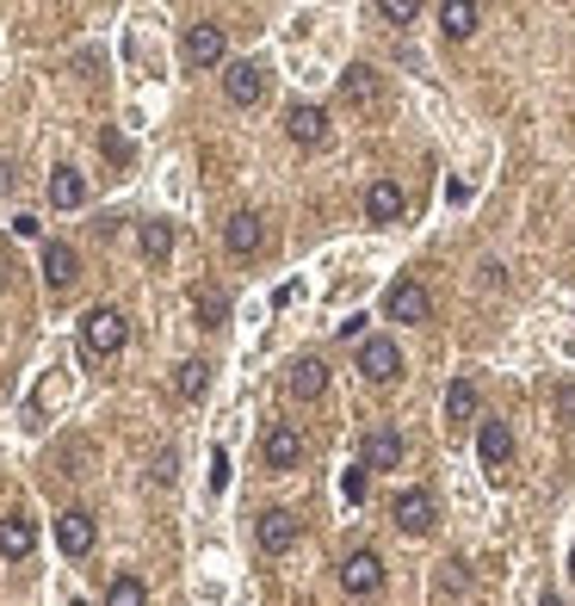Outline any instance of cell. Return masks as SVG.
Instances as JSON below:
<instances>
[{
	"mask_svg": "<svg viewBox=\"0 0 575 606\" xmlns=\"http://www.w3.org/2000/svg\"><path fill=\"white\" fill-rule=\"evenodd\" d=\"M390 520H396L403 532H415V538H421V532H433L440 508H433V495H427V489H403L396 501H390Z\"/></svg>",
	"mask_w": 575,
	"mask_h": 606,
	"instance_id": "cell-4",
	"label": "cell"
},
{
	"mask_svg": "<svg viewBox=\"0 0 575 606\" xmlns=\"http://www.w3.org/2000/svg\"><path fill=\"white\" fill-rule=\"evenodd\" d=\"M75 606H81V601H75Z\"/></svg>",
	"mask_w": 575,
	"mask_h": 606,
	"instance_id": "cell-36",
	"label": "cell"
},
{
	"mask_svg": "<svg viewBox=\"0 0 575 606\" xmlns=\"http://www.w3.org/2000/svg\"><path fill=\"white\" fill-rule=\"evenodd\" d=\"M378 20H390V25H408V20H415V0H378Z\"/></svg>",
	"mask_w": 575,
	"mask_h": 606,
	"instance_id": "cell-27",
	"label": "cell"
},
{
	"mask_svg": "<svg viewBox=\"0 0 575 606\" xmlns=\"http://www.w3.org/2000/svg\"><path fill=\"white\" fill-rule=\"evenodd\" d=\"M32 545H38V526H32L25 513H7V520H0V557L20 563V557H32Z\"/></svg>",
	"mask_w": 575,
	"mask_h": 606,
	"instance_id": "cell-17",
	"label": "cell"
},
{
	"mask_svg": "<svg viewBox=\"0 0 575 606\" xmlns=\"http://www.w3.org/2000/svg\"><path fill=\"white\" fill-rule=\"evenodd\" d=\"M440 25H445V38H470V32L482 25V7H477V0H445Z\"/></svg>",
	"mask_w": 575,
	"mask_h": 606,
	"instance_id": "cell-22",
	"label": "cell"
},
{
	"mask_svg": "<svg viewBox=\"0 0 575 606\" xmlns=\"http://www.w3.org/2000/svg\"><path fill=\"white\" fill-rule=\"evenodd\" d=\"M341 582H346V594H378L383 587V557L378 550H353L341 563Z\"/></svg>",
	"mask_w": 575,
	"mask_h": 606,
	"instance_id": "cell-7",
	"label": "cell"
},
{
	"mask_svg": "<svg viewBox=\"0 0 575 606\" xmlns=\"http://www.w3.org/2000/svg\"><path fill=\"white\" fill-rule=\"evenodd\" d=\"M341 99L353 106V112H378L383 106V75L371 69V62H353L341 75Z\"/></svg>",
	"mask_w": 575,
	"mask_h": 606,
	"instance_id": "cell-3",
	"label": "cell"
},
{
	"mask_svg": "<svg viewBox=\"0 0 575 606\" xmlns=\"http://www.w3.org/2000/svg\"><path fill=\"white\" fill-rule=\"evenodd\" d=\"M136 247H143V260H149V266H168V254H173V223L149 217V223L136 229Z\"/></svg>",
	"mask_w": 575,
	"mask_h": 606,
	"instance_id": "cell-21",
	"label": "cell"
},
{
	"mask_svg": "<svg viewBox=\"0 0 575 606\" xmlns=\"http://www.w3.org/2000/svg\"><path fill=\"white\" fill-rule=\"evenodd\" d=\"M433 587H440V594H458V587H464V563H458V557L440 563V582H433Z\"/></svg>",
	"mask_w": 575,
	"mask_h": 606,
	"instance_id": "cell-28",
	"label": "cell"
},
{
	"mask_svg": "<svg viewBox=\"0 0 575 606\" xmlns=\"http://www.w3.org/2000/svg\"><path fill=\"white\" fill-rule=\"evenodd\" d=\"M57 545L69 550V557H87L94 550V513H81V508H69L57 520Z\"/></svg>",
	"mask_w": 575,
	"mask_h": 606,
	"instance_id": "cell-15",
	"label": "cell"
},
{
	"mask_svg": "<svg viewBox=\"0 0 575 606\" xmlns=\"http://www.w3.org/2000/svg\"><path fill=\"white\" fill-rule=\"evenodd\" d=\"M0 192H13V168L7 161H0Z\"/></svg>",
	"mask_w": 575,
	"mask_h": 606,
	"instance_id": "cell-33",
	"label": "cell"
},
{
	"mask_svg": "<svg viewBox=\"0 0 575 606\" xmlns=\"http://www.w3.org/2000/svg\"><path fill=\"white\" fill-rule=\"evenodd\" d=\"M192 310H198V328H230V291H223V284H198V291H192Z\"/></svg>",
	"mask_w": 575,
	"mask_h": 606,
	"instance_id": "cell-16",
	"label": "cell"
},
{
	"mask_svg": "<svg viewBox=\"0 0 575 606\" xmlns=\"http://www.w3.org/2000/svg\"><path fill=\"white\" fill-rule=\"evenodd\" d=\"M260 452H267L272 471H297V458H304V439H297V427H267Z\"/></svg>",
	"mask_w": 575,
	"mask_h": 606,
	"instance_id": "cell-14",
	"label": "cell"
},
{
	"mask_svg": "<svg viewBox=\"0 0 575 606\" xmlns=\"http://www.w3.org/2000/svg\"><path fill=\"white\" fill-rule=\"evenodd\" d=\"M470 415H477V384H470V378H452V390H445V421H452V427H464Z\"/></svg>",
	"mask_w": 575,
	"mask_h": 606,
	"instance_id": "cell-25",
	"label": "cell"
},
{
	"mask_svg": "<svg viewBox=\"0 0 575 606\" xmlns=\"http://www.w3.org/2000/svg\"><path fill=\"white\" fill-rule=\"evenodd\" d=\"M124 341H131V323H124V310H87V316H81V347H87V353L112 360Z\"/></svg>",
	"mask_w": 575,
	"mask_h": 606,
	"instance_id": "cell-1",
	"label": "cell"
},
{
	"mask_svg": "<svg viewBox=\"0 0 575 606\" xmlns=\"http://www.w3.org/2000/svg\"><path fill=\"white\" fill-rule=\"evenodd\" d=\"M180 50H186V62H192V69H217V62H223V25H211V20L186 25V38H180Z\"/></svg>",
	"mask_w": 575,
	"mask_h": 606,
	"instance_id": "cell-5",
	"label": "cell"
},
{
	"mask_svg": "<svg viewBox=\"0 0 575 606\" xmlns=\"http://www.w3.org/2000/svg\"><path fill=\"white\" fill-rule=\"evenodd\" d=\"M254 532H260V550H272V557H279V550L297 545V513H291V508H267Z\"/></svg>",
	"mask_w": 575,
	"mask_h": 606,
	"instance_id": "cell-11",
	"label": "cell"
},
{
	"mask_svg": "<svg viewBox=\"0 0 575 606\" xmlns=\"http://www.w3.org/2000/svg\"><path fill=\"white\" fill-rule=\"evenodd\" d=\"M173 476H180V458H173V446H161L155 452V483H173Z\"/></svg>",
	"mask_w": 575,
	"mask_h": 606,
	"instance_id": "cell-29",
	"label": "cell"
},
{
	"mask_svg": "<svg viewBox=\"0 0 575 606\" xmlns=\"http://www.w3.org/2000/svg\"><path fill=\"white\" fill-rule=\"evenodd\" d=\"M538 606H563V601H556V594H545V601H538Z\"/></svg>",
	"mask_w": 575,
	"mask_h": 606,
	"instance_id": "cell-34",
	"label": "cell"
},
{
	"mask_svg": "<svg viewBox=\"0 0 575 606\" xmlns=\"http://www.w3.org/2000/svg\"><path fill=\"white\" fill-rule=\"evenodd\" d=\"M341 495L346 501H365V464H353V471L341 476Z\"/></svg>",
	"mask_w": 575,
	"mask_h": 606,
	"instance_id": "cell-30",
	"label": "cell"
},
{
	"mask_svg": "<svg viewBox=\"0 0 575 606\" xmlns=\"http://www.w3.org/2000/svg\"><path fill=\"white\" fill-rule=\"evenodd\" d=\"M285 136H291V143H304V149H322V143H328V112H322V106H291V112H285Z\"/></svg>",
	"mask_w": 575,
	"mask_h": 606,
	"instance_id": "cell-8",
	"label": "cell"
},
{
	"mask_svg": "<svg viewBox=\"0 0 575 606\" xmlns=\"http://www.w3.org/2000/svg\"><path fill=\"white\" fill-rule=\"evenodd\" d=\"M477 452H482V464H489V471H501V464L514 458V434H507V421H482Z\"/></svg>",
	"mask_w": 575,
	"mask_h": 606,
	"instance_id": "cell-19",
	"label": "cell"
},
{
	"mask_svg": "<svg viewBox=\"0 0 575 606\" xmlns=\"http://www.w3.org/2000/svg\"><path fill=\"white\" fill-rule=\"evenodd\" d=\"M556 415H575V384H563V390H556Z\"/></svg>",
	"mask_w": 575,
	"mask_h": 606,
	"instance_id": "cell-32",
	"label": "cell"
},
{
	"mask_svg": "<svg viewBox=\"0 0 575 606\" xmlns=\"http://www.w3.org/2000/svg\"><path fill=\"white\" fill-rule=\"evenodd\" d=\"M173 390H180L186 402H198L205 390H211V360H180L173 365Z\"/></svg>",
	"mask_w": 575,
	"mask_h": 606,
	"instance_id": "cell-23",
	"label": "cell"
},
{
	"mask_svg": "<svg viewBox=\"0 0 575 606\" xmlns=\"http://www.w3.org/2000/svg\"><path fill=\"white\" fill-rule=\"evenodd\" d=\"M223 242H230L235 260H248V254H260V247H267V223H260L254 210H235L230 229H223Z\"/></svg>",
	"mask_w": 575,
	"mask_h": 606,
	"instance_id": "cell-10",
	"label": "cell"
},
{
	"mask_svg": "<svg viewBox=\"0 0 575 606\" xmlns=\"http://www.w3.org/2000/svg\"><path fill=\"white\" fill-rule=\"evenodd\" d=\"M223 94H230L235 106H254V99L267 94V69H260V62H230V69H223Z\"/></svg>",
	"mask_w": 575,
	"mask_h": 606,
	"instance_id": "cell-9",
	"label": "cell"
},
{
	"mask_svg": "<svg viewBox=\"0 0 575 606\" xmlns=\"http://www.w3.org/2000/svg\"><path fill=\"white\" fill-rule=\"evenodd\" d=\"M285 384H291V397H297V402H316L328 390V365L322 360H297Z\"/></svg>",
	"mask_w": 575,
	"mask_h": 606,
	"instance_id": "cell-20",
	"label": "cell"
},
{
	"mask_svg": "<svg viewBox=\"0 0 575 606\" xmlns=\"http://www.w3.org/2000/svg\"><path fill=\"white\" fill-rule=\"evenodd\" d=\"M44 279H50V291H69L81 279V254L69 242H44Z\"/></svg>",
	"mask_w": 575,
	"mask_h": 606,
	"instance_id": "cell-13",
	"label": "cell"
},
{
	"mask_svg": "<svg viewBox=\"0 0 575 606\" xmlns=\"http://www.w3.org/2000/svg\"><path fill=\"white\" fill-rule=\"evenodd\" d=\"M383 316H390V323H427V316H433L427 284L421 279H396L390 284V298H383Z\"/></svg>",
	"mask_w": 575,
	"mask_h": 606,
	"instance_id": "cell-2",
	"label": "cell"
},
{
	"mask_svg": "<svg viewBox=\"0 0 575 606\" xmlns=\"http://www.w3.org/2000/svg\"><path fill=\"white\" fill-rule=\"evenodd\" d=\"M403 464V434L396 427H371L365 434V471H396Z\"/></svg>",
	"mask_w": 575,
	"mask_h": 606,
	"instance_id": "cell-12",
	"label": "cell"
},
{
	"mask_svg": "<svg viewBox=\"0 0 575 606\" xmlns=\"http://www.w3.org/2000/svg\"><path fill=\"white\" fill-rule=\"evenodd\" d=\"M359 372H365L371 384H396V378H403V353H396V341L371 335V341L359 347Z\"/></svg>",
	"mask_w": 575,
	"mask_h": 606,
	"instance_id": "cell-6",
	"label": "cell"
},
{
	"mask_svg": "<svg viewBox=\"0 0 575 606\" xmlns=\"http://www.w3.org/2000/svg\"><path fill=\"white\" fill-rule=\"evenodd\" d=\"M50 205H57V210L87 205V180H81L75 168H57V173H50Z\"/></svg>",
	"mask_w": 575,
	"mask_h": 606,
	"instance_id": "cell-24",
	"label": "cell"
},
{
	"mask_svg": "<svg viewBox=\"0 0 575 606\" xmlns=\"http://www.w3.org/2000/svg\"><path fill=\"white\" fill-rule=\"evenodd\" d=\"M230 483V452H211V489H223Z\"/></svg>",
	"mask_w": 575,
	"mask_h": 606,
	"instance_id": "cell-31",
	"label": "cell"
},
{
	"mask_svg": "<svg viewBox=\"0 0 575 606\" xmlns=\"http://www.w3.org/2000/svg\"><path fill=\"white\" fill-rule=\"evenodd\" d=\"M106 606H149V587L136 582V575H112V587H106Z\"/></svg>",
	"mask_w": 575,
	"mask_h": 606,
	"instance_id": "cell-26",
	"label": "cell"
},
{
	"mask_svg": "<svg viewBox=\"0 0 575 606\" xmlns=\"http://www.w3.org/2000/svg\"><path fill=\"white\" fill-rule=\"evenodd\" d=\"M403 186H396V180H378V186L365 192V217H371V223H396V217H403Z\"/></svg>",
	"mask_w": 575,
	"mask_h": 606,
	"instance_id": "cell-18",
	"label": "cell"
},
{
	"mask_svg": "<svg viewBox=\"0 0 575 606\" xmlns=\"http://www.w3.org/2000/svg\"><path fill=\"white\" fill-rule=\"evenodd\" d=\"M570 575H575V550H570Z\"/></svg>",
	"mask_w": 575,
	"mask_h": 606,
	"instance_id": "cell-35",
	"label": "cell"
}]
</instances>
